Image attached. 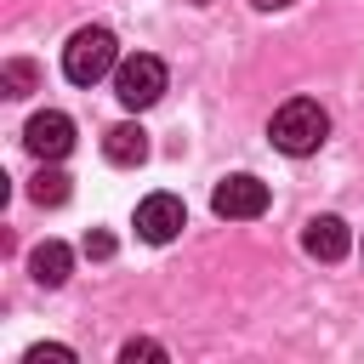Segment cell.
<instances>
[{"mask_svg": "<svg viewBox=\"0 0 364 364\" xmlns=\"http://www.w3.org/2000/svg\"><path fill=\"white\" fill-rule=\"evenodd\" d=\"M267 136H273V148H279V154H290V159L318 154V148H324V136H330V114H324L313 97H290V102L273 114Z\"/></svg>", "mask_w": 364, "mask_h": 364, "instance_id": "1", "label": "cell"}, {"mask_svg": "<svg viewBox=\"0 0 364 364\" xmlns=\"http://www.w3.org/2000/svg\"><path fill=\"white\" fill-rule=\"evenodd\" d=\"M114 68H119V46H114L108 28H80V34L63 46V74H68L74 85H97V80L114 74Z\"/></svg>", "mask_w": 364, "mask_h": 364, "instance_id": "2", "label": "cell"}, {"mask_svg": "<svg viewBox=\"0 0 364 364\" xmlns=\"http://www.w3.org/2000/svg\"><path fill=\"white\" fill-rule=\"evenodd\" d=\"M114 97H119L131 114L154 108V102L165 97V63H159V57H148V51L119 57V68H114Z\"/></svg>", "mask_w": 364, "mask_h": 364, "instance_id": "3", "label": "cell"}, {"mask_svg": "<svg viewBox=\"0 0 364 364\" xmlns=\"http://www.w3.org/2000/svg\"><path fill=\"white\" fill-rule=\"evenodd\" d=\"M210 210L216 216H228V222H250V216H262L267 210V182L262 176H222L216 182V193H210Z\"/></svg>", "mask_w": 364, "mask_h": 364, "instance_id": "4", "label": "cell"}, {"mask_svg": "<svg viewBox=\"0 0 364 364\" xmlns=\"http://www.w3.org/2000/svg\"><path fill=\"white\" fill-rule=\"evenodd\" d=\"M23 148L34 154V159H63L68 148H74V119L63 114V108H46V114H34L28 125H23Z\"/></svg>", "mask_w": 364, "mask_h": 364, "instance_id": "5", "label": "cell"}, {"mask_svg": "<svg viewBox=\"0 0 364 364\" xmlns=\"http://www.w3.org/2000/svg\"><path fill=\"white\" fill-rule=\"evenodd\" d=\"M182 228H188V205H182L176 193H148V199L136 205V233H142L148 245H171Z\"/></svg>", "mask_w": 364, "mask_h": 364, "instance_id": "6", "label": "cell"}, {"mask_svg": "<svg viewBox=\"0 0 364 364\" xmlns=\"http://www.w3.org/2000/svg\"><path fill=\"white\" fill-rule=\"evenodd\" d=\"M301 250L318 256V262H341V256L353 250V233H347L341 216H313V222L301 228Z\"/></svg>", "mask_w": 364, "mask_h": 364, "instance_id": "7", "label": "cell"}, {"mask_svg": "<svg viewBox=\"0 0 364 364\" xmlns=\"http://www.w3.org/2000/svg\"><path fill=\"white\" fill-rule=\"evenodd\" d=\"M68 267H74V250H68L63 239H46V245L28 250V273H34V284H46V290H57V284L68 279Z\"/></svg>", "mask_w": 364, "mask_h": 364, "instance_id": "8", "label": "cell"}, {"mask_svg": "<svg viewBox=\"0 0 364 364\" xmlns=\"http://www.w3.org/2000/svg\"><path fill=\"white\" fill-rule=\"evenodd\" d=\"M102 154H108L114 165H142V159H148V131H142V125H114V131L102 136Z\"/></svg>", "mask_w": 364, "mask_h": 364, "instance_id": "9", "label": "cell"}, {"mask_svg": "<svg viewBox=\"0 0 364 364\" xmlns=\"http://www.w3.org/2000/svg\"><path fill=\"white\" fill-rule=\"evenodd\" d=\"M34 85H40V68H34V63H23V57H11V63L0 68V91H6V97H28Z\"/></svg>", "mask_w": 364, "mask_h": 364, "instance_id": "10", "label": "cell"}, {"mask_svg": "<svg viewBox=\"0 0 364 364\" xmlns=\"http://www.w3.org/2000/svg\"><path fill=\"white\" fill-rule=\"evenodd\" d=\"M28 199H34V205H63V199H68V176H63V171H40V176L28 182Z\"/></svg>", "mask_w": 364, "mask_h": 364, "instance_id": "11", "label": "cell"}, {"mask_svg": "<svg viewBox=\"0 0 364 364\" xmlns=\"http://www.w3.org/2000/svg\"><path fill=\"white\" fill-rule=\"evenodd\" d=\"M136 358H165V347H159V341H148V336H136V341H125V347H119V364H136Z\"/></svg>", "mask_w": 364, "mask_h": 364, "instance_id": "12", "label": "cell"}, {"mask_svg": "<svg viewBox=\"0 0 364 364\" xmlns=\"http://www.w3.org/2000/svg\"><path fill=\"white\" fill-rule=\"evenodd\" d=\"M46 358H63V364H68L74 347H28V353H23V364H46Z\"/></svg>", "mask_w": 364, "mask_h": 364, "instance_id": "13", "label": "cell"}, {"mask_svg": "<svg viewBox=\"0 0 364 364\" xmlns=\"http://www.w3.org/2000/svg\"><path fill=\"white\" fill-rule=\"evenodd\" d=\"M85 256H114V239L108 233H85Z\"/></svg>", "mask_w": 364, "mask_h": 364, "instance_id": "14", "label": "cell"}, {"mask_svg": "<svg viewBox=\"0 0 364 364\" xmlns=\"http://www.w3.org/2000/svg\"><path fill=\"white\" fill-rule=\"evenodd\" d=\"M250 6H256V11H284L290 0H250Z\"/></svg>", "mask_w": 364, "mask_h": 364, "instance_id": "15", "label": "cell"}]
</instances>
